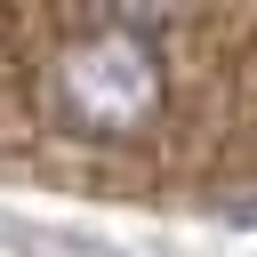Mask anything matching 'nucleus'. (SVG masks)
I'll return each instance as SVG.
<instances>
[{"mask_svg": "<svg viewBox=\"0 0 257 257\" xmlns=\"http://www.w3.org/2000/svg\"><path fill=\"white\" fill-rule=\"evenodd\" d=\"M48 96L80 137H145L169 104V56H161L153 32L104 24V32H80L56 56Z\"/></svg>", "mask_w": 257, "mask_h": 257, "instance_id": "f257e3e1", "label": "nucleus"}, {"mask_svg": "<svg viewBox=\"0 0 257 257\" xmlns=\"http://www.w3.org/2000/svg\"><path fill=\"white\" fill-rule=\"evenodd\" d=\"M0 257H185V249H169L161 233H120V225H96V217L0 201Z\"/></svg>", "mask_w": 257, "mask_h": 257, "instance_id": "f03ea898", "label": "nucleus"}, {"mask_svg": "<svg viewBox=\"0 0 257 257\" xmlns=\"http://www.w3.org/2000/svg\"><path fill=\"white\" fill-rule=\"evenodd\" d=\"M185 0H112V24H137V32H153V24H169Z\"/></svg>", "mask_w": 257, "mask_h": 257, "instance_id": "7ed1b4c3", "label": "nucleus"}]
</instances>
